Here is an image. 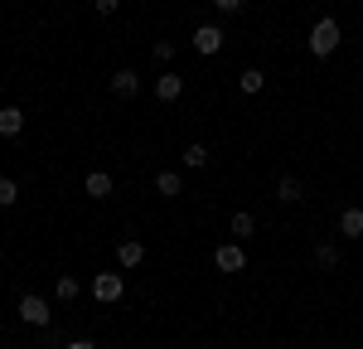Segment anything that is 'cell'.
<instances>
[{
  "label": "cell",
  "mask_w": 363,
  "mask_h": 349,
  "mask_svg": "<svg viewBox=\"0 0 363 349\" xmlns=\"http://www.w3.org/2000/svg\"><path fill=\"white\" fill-rule=\"evenodd\" d=\"M277 199L281 204H301V199H306V184H301L296 174H281V179H277Z\"/></svg>",
  "instance_id": "obj_7"
},
{
  "label": "cell",
  "mask_w": 363,
  "mask_h": 349,
  "mask_svg": "<svg viewBox=\"0 0 363 349\" xmlns=\"http://www.w3.org/2000/svg\"><path fill=\"white\" fill-rule=\"evenodd\" d=\"M213 5H218L223 15H233V10H242V0H213Z\"/></svg>",
  "instance_id": "obj_21"
},
{
  "label": "cell",
  "mask_w": 363,
  "mask_h": 349,
  "mask_svg": "<svg viewBox=\"0 0 363 349\" xmlns=\"http://www.w3.org/2000/svg\"><path fill=\"white\" fill-rule=\"evenodd\" d=\"M83 189H87V199H112L116 179L107 170H92V174H83Z\"/></svg>",
  "instance_id": "obj_6"
},
{
  "label": "cell",
  "mask_w": 363,
  "mask_h": 349,
  "mask_svg": "<svg viewBox=\"0 0 363 349\" xmlns=\"http://www.w3.org/2000/svg\"><path fill=\"white\" fill-rule=\"evenodd\" d=\"M257 233V218L252 214H233V238H252Z\"/></svg>",
  "instance_id": "obj_17"
},
{
  "label": "cell",
  "mask_w": 363,
  "mask_h": 349,
  "mask_svg": "<svg viewBox=\"0 0 363 349\" xmlns=\"http://www.w3.org/2000/svg\"><path fill=\"white\" fill-rule=\"evenodd\" d=\"M92 5H97V15H116V5H121V0H92Z\"/></svg>",
  "instance_id": "obj_20"
},
{
  "label": "cell",
  "mask_w": 363,
  "mask_h": 349,
  "mask_svg": "<svg viewBox=\"0 0 363 349\" xmlns=\"http://www.w3.org/2000/svg\"><path fill=\"white\" fill-rule=\"evenodd\" d=\"M15 199H20V184H15L10 174H0V209H10Z\"/></svg>",
  "instance_id": "obj_18"
},
{
  "label": "cell",
  "mask_w": 363,
  "mask_h": 349,
  "mask_svg": "<svg viewBox=\"0 0 363 349\" xmlns=\"http://www.w3.org/2000/svg\"><path fill=\"white\" fill-rule=\"evenodd\" d=\"M238 87H242V92H262V87H267V73H262V68H247V73H242V78H238Z\"/></svg>",
  "instance_id": "obj_16"
},
{
  "label": "cell",
  "mask_w": 363,
  "mask_h": 349,
  "mask_svg": "<svg viewBox=\"0 0 363 349\" xmlns=\"http://www.w3.org/2000/svg\"><path fill=\"white\" fill-rule=\"evenodd\" d=\"M179 92H184V78H179V73H160V83H155V97H160V102H174Z\"/></svg>",
  "instance_id": "obj_10"
},
{
  "label": "cell",
  "mask_w": 363,
  "mask_h": 349,
  "mask_svg": "<svg viewBox=\"0 0 363 349\" xmlns=\"http://www.w3.org/2000/svg\"><path fill=\"white\" fill-rule=\"evenodd\" d=\"M194 49H199L203 58H213L218 49H223V29H218V25H199V29H194Z\"/></svg>",
  "instance_id": "obj_5"
},
{
  "label": "cell",
  "mask_w": 363,
  "mask_h": 349,
  "mask_svg": "<svg viewBox=\"0 0 363 349\" xmlns=\"http://www.w3.org/2000/svg\"><path fill=\"white\" fill-rule=\"evenodd\" d=\"M112 92H116V97H136V92H140V78L131 73V68H121V73H112Z\"/></svg>",
  "instance_id": "obj_11"
},
{
  "label": "cell",
  "mask_w": 363,
  "mask_h": 349,
  "mask_svg": "<svg viewBox=\"0 0 363 349\" xmlns=\"http://www.w3.org/2000/svg\"><path fill=\"white\" fill-rule=\"evenodd\" d=\"M339 233H344V238H363V209L359 204L339 214Z\"/></svg>",
  "instance_id": "obj_9"
},
{
  "label": "cell",
  "mask_w": 363,
  "mask_h": 349,
  "mask_svg": "<svg viewBox=\"0 0 363 349\" xmlns=\"http://www.w3.org/2000/svg\"><path fill=\"white\" fill-rule=\"evenodd\" d=\"M184 165H189V170H203V165H208V145H203V141L184 145Z\"/></svg>",
  "instance_id": "obj_13"
},
{
  "label": "cell",
  "mask_w": 363,
  "mask_h": 349,
  "mask_svg": "<svg viewBox=\"0 0 363 349\" xmlns=\"http://www.w3.org/2000/svg\"><path fill=\"white\" fill-rule=\"evenodd\" d=\"M54 296H58V301H78V296H83L78 277H58V282H54Z\"/></svg>",
  "instance_id": "obj_15"
},
{
  "label": "cell",
  "mask_w": 363,
  "mask_h": 349,
  "mask_svg": "<svg viewBox=\"0 0 363 349\" xmlns=\"http://www.w3.org/2000/svg\"><path fill=\"white\" fill-rule=\"evenodd\" d=\"M20 131H25V112H20V107H0V136L15 141Z\"/></svg>",
  "instance_id": "obj_8"
},
{
  "label": "cell",
  "mask_w": 363,
  "mask_h": 349,
  "mask_svg": "<svg viewBox=\"0 0 363 349\" xmlns=\"http://www.w3.org/2000/svg\"><path fill=\"white\" fill-rule=\"evenodd\" d=\"M155 189H160L165 199H174V194L184 189V179H179V174H169V170H160V174H155Z\"/></svg>",
  "instance_id": "obj_14"
},
{
  "label": "cell",
  "mask_w": 363,
  "mask_h": 349,
  "mask_svg": "<svg viewBox=\"0 0 363 349\" xmlns=\"http://www.w3.org/2000/svg\"><path fill=\"white\" fill-rule=\"evenodd\" d=\"M68 349H97V345H92V340H73Z\"/></svg>",
  "instance_id": "obj_22"
},
{
  "label": "cell",
  "mask_w": 363,
  "mask_h": 349,
  "mask_svg": "<svg viewBox=\"0 0 363 349\" xmlns=\"http://www.w3.org/2000/svg\"><path fill=\"white\" fill-rule=\"evenodd\" d=\"M213 267H218V272H242V267H247V248H242V243L213 248Z\"/></svg>",
  "instance_id": "obj_3"
},
{
  "label": "cell",
  "mask_w": 363,
  "mask_h": 349,
  "mask_svg": "<svg viewBox=\"0 0 363 349\" xmlns=\"http://www.w3.org/2000/svg\"><path fill=\"white\" fill-rule=\"evenodd\" d=\"M339 49V20H315V29H310V54L315 58H330Z\"/></svg>",
  "instance_id": "obj_1"
},
{
  "label": "cell",
  "mask_w": 363,
  "mask_h": 349,
  "mask_svg": "<svg viewBox=\"0 0 363 349\" xmlns=\"http://www.w3.org/2000/svg\"><path fill=\"white\" fill-rule=\"evenodd\" d=\"M126 296V287H121V277L116 272H102V277H92V301H102V306H116Z\"/></svg>",
  "instance_id": "obj_2"
},
{
  "label": "cell",
  "mask_w": 363,
  "mask_h": 349,
  "mask_svg": "<svg viewBox=\"0 0 363 349\" xmlns=\"http://www.w3.org/2000/svg\"><path fill=\"white\" fill-rule=\"evenodd\" d=\"M335 262H339L335 243H320V248H315V267H335Z\"/></svg>",
  "instance_id": "obj_19"
},
{
  "label": "cell",
  "mask_w": 363,
  "mask_h": 349,
  "mask_svg": "<svg viewBox=\"0 0 363 349\" xmlns=\"http://www.w3.org/2000/svg\"><path fill=\"white\" fill-rule=\"evenodd\" d=\"M20 320L34 325V330H44V325H49V301H44V296H25V301H20Z\"/></svg>",
  "instance_id": "obj_4"
},
{
  "label": "cell",
  "mask_w": 363,
  "mask_h": 349,
  "mask_svg": "<svg viewBox=\"0 0 363 349\" xmlns=\"http://www.w3.org/2000/svg\"><path fill=\"white\" fill-rule=\"evenodd\" d=\"M116 262H121V267H140V262H145V248H140L136 238H126V243L116 248Z\"/></svg>",
  "instance_id": "obj_12"
}]
</instances>
